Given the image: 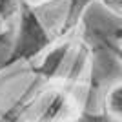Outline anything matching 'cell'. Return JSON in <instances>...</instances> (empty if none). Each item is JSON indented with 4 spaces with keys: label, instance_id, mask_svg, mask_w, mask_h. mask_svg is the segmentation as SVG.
I'll use <instances>...</instances> for the list:
<instances>
[{
    "label": "cell",
    "instance_id": "obj_1",
    "mask_svg": "<svg viewBox=\"0 0 122 122\" xmlns=\"http://www.w3.org/2000/svg\"><path fill=\"white\" fill-rule=\"evenodd\" d=\"M97 0H25L15 24L0 75L20 64H33L56 42L80 31L86 11Z\"/></svg>",
    "mask_w": 122,
    "mask_h": 122
},
{
    "label": "cell",
    "instance_id": "obj_2",
    "mask_svg": "<svg viewBox=\"0 0 122 122\" xmlns=\"http://www.w3.org/2000/svg\"><path fill=\"white\" fill-rule=\"evenodd\" d=\"M100 115L102 120L122 122V76L106 86L100 100Z\"/></svg>",
    "mask_w": 122,
    "mask_h": 122
},
{
    "label": "cell",
    "instance_id": "obj_3",
    "mask_svg": "<svg viewBox=\"0 0 122 122\" xmlns=\"http://www.w3.org/2000/svg\"><path fill=\"white\" fill-rule=\"evenodd\" d=\"M24 4L25 0H0V33L13 36V29Z\"/></svg>",
    "mask_w": 122,
    "mask_h": 122
},
{
    "label": "cell",
    "instance_id": "obj_4",
    "mask_svg": "<svg viewBox=\"0 0 122 122\" xmlns=\"http://www.w3.org/2000/svg\"><path fill=\"white\" fill-rule=\"evenodd\" d=\"M98 40L122 64V25H117V27L104 31L102 35H98Z\"/></svg>",
    "mask_w": 122,
    "mask_h": 122
},
{
    "label": "cell",
    "instance_id": "obj_5",
    "mask_svg": "<svg viewBox=\"0 0 122 122\" xmlns=\"http://www.w3.org/2000/svg\"><path fill=\"white\" fill-rule=\"evenodd\" d=\"M97 2L113 16L122 18V0H97Z\"/></svg>",
    "mask_w": 122,
    "mask_h": 122
}]
</instances>
